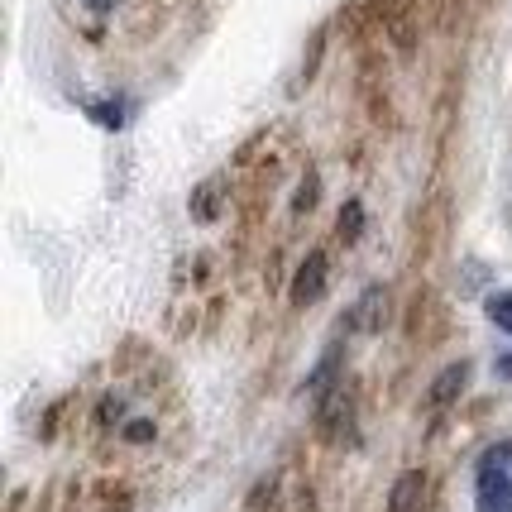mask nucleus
<instances>
[{
	"instance_id": "8",
	"label": "nucleus",
	"mask_w": 512,
	"mask_h": 512,
	"mask_svg": "<svg viewBox=\"0 0 512 512\" xmlns=\"http://www.w3.org/2000/svg\"><path fill=\"white\" fill-rule=\"evenodd\" d=\"M493 374H498V379H512V355L498 359V364H493Z\"/></svg>"
},
{
	"instance_id": "7",
	"label": "nucleus",
	"mask_w": 512,
	"mask_h": 512,
	"mask_svg": "<svg viewBox=\"0 0 512 512\" xmlns=\"http://www.w3.org/2000/svg\"><path fill=\"white\" fill-rule=\"evenodd\" d=\"M96 120H101V125H120V106H96Z\"/></svg>"
},
{
	"instance_id": "10",
	"label": "nucleus",
	"mask_w": 512,
	"mask_h": 512,
	"mask_svg": "<svg viewBox=\"0 0 512 512\" xmlns=\"http://www.w3.org/2000/svg\"><path fill=\"white\" fill-rule=\"evenodd\" d=\"M87 10H96V15H106V10H115V0H87Z\"/></svg>"
},
{
	"instance_id": "5",
	"label": "nucleus",
	"mask_w": 512,
	"mask_h": 512,
	"mask_svg": "<svg viewBox=\"0 0 512 512\" xmlns=\"http://www.w3.org/2000/svg\"><path fill=\"white\" fill-rule=\"evenodd\" d=\"M359 225H364V211H359V201H350V206L340 211V235H345V240H355Z\"/></svg>"
},
{
	"instance_id": "3",
	"label": "nucleus",
	"mask_w": 512,
	"mask_h": 512,
	"mask_svg": "<svg viewBox=\"0 0 512 512\" xmlns=\"http://www.w3.org/2000/svg\"><path fill=\"white\" fill-rule=\"evenodd\" d=\"M465 383H469V364L460 359V364H450L446 374H441V379L431 383V402H436V407H446V402L455 398V393H460Z\"/></svg>"
},
{
	"instance_id": "4",
	"label": "nucleus",
	"mask_w": 512,
	"mask_h": 512,
	"mask_svg": "<svg viewBox=\"0 0 512 512\" xmlns=\"http://www.w3.org/2000/svg\"><path fill=\"white\" fill-rule=\"evenodd\" d=\"M484 312H489V321L498 326V331L512 335V288H498L484 297Z\"/></svg>"
},
{
	"instance_id": "9",
	"label": "nucleus",
	"mask_w": 512,
	"mask_h": 512,
	"mask_svg": "<svg viewBox=\"0 0 512 512\" xmlns=\"http://www.w3.org/2000/svg\"><path fill=\"white\" fill-rule=\"evenodd\" d=\"M130 441H149V422H134L130 426Z\"/></svg>"
},
{
	"instance_id": "1",
	"label": "nucleus",
	"mask_w": 512,
	"mask_h": 512,
	"mask_svg": "<svg viewBox=\"0 0 512 512\" xmlns=\"http://www.w3.org/2000/svg\"><path fill=\"white\" fill-rule=\"evenodd\" d=\"M479 512H512V474L503 465H479Z\"/></svg>"
},
{
	"instance_id": "6",
	"label": "nucleus",
	"mask_w": 512,
	"mask_h": 512,
	"mask_svg": "<svg viewBox=\"0 0 512 512\" xmlns=\"http://www.w3.org/2000/svg\"><path fill=\"white\" fill-rule=\"evenodd\" d=\"M417 489H422V479L417 474H407L398 489H393V508H412V498H417Z\"/></svg>"
},
{
	"instance_id": "2",
	"label": "nucleus",
	"mask_w": 512,
	"mask_h": 512,
	"mask_svg": "<svg viewBox=\"0 0 512 512\" xmlns=\"http://www.w3.org/2000/svg\"><path fill=\"white\" fill-rule=\"evenodd\" d=\"M321 288H326V254L316 249V254H307V264L297 268V283H292V307H307V302H316V297H321Z\"/></svg>"
}]
</instances>
